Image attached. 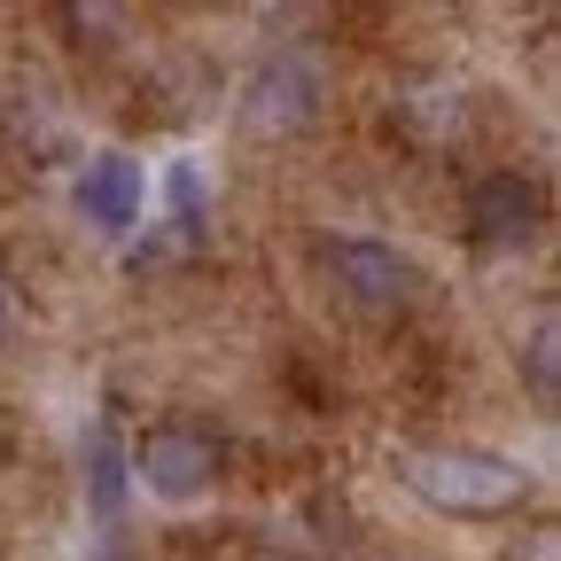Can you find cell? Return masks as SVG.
<instances>
[{"label": "cell", "mask_w": 561, "mask_h": 561, "mask_svg": "<svg viewBox=\"0 0 561 561\" xmlns=\"http://www.w3.org/2000/svg\"><path fill=\"white\" fill-rule=\"evenodd\" d=\"M398 483L460 523H500V515L530 507V476L507 453H476V445H413V453H398Z\"/></svg>", "instance_id": "6da1fadb"}, {"label": "cell", "mask_w": 561, "mask_h": 561, "mask_svg": "<svg viewBox=\"0 0 561 561\" xmlns=\"http://www.w3.org/2000/svg\"><path fill=\"white\" fill-rule=\"evenodd\" d=\"M320 265H328V280H335V297L359 312V320H375V328L405 320V312H413V297H421L413 257H405V250H390V242H367V234L328 242V250H320Z\"/></svg>", "instance_id": "7a4b0ae2"}, {"label": "cell", "mask_w": 561, "mask_h": 561, "mask_svg": "<svg viewBox=\"0 0 561 561\" xmlns=\"http://www.w3.org/2000/svg\"><path fill=\"white\" fill-rule=\"evenodd\" d=\"M125 460L157 500H195V491H210V476H219V437L195 430V421H157Z\"/></svg>", "instance_id": "3957f363"}, {"label": "cell", "mask_w": 561, "mask_h": 561, "mask_svg": "<svg viewBox=\"0 0 561 561\" xmlns=\"http://www.w3.org/2000/svg\"><path fill=\"white\" fill-rule=\"evenodd\" d=\"M546 227V195L523 172H476L468 180V242L476 250H530Z\"/></svg>", "instance_id": "277c9868"}, {"label": "cell", "mask_w": 561, "mask_h": 561, "mask_svg": "<svg viewBox=\"0 0 561 561\" xmlns=\"http://www.w3.org/2000/svg\"><path fill=\"white\" fill-rule=\"evenodd\" d=\"M320 102H328L320 62L312 55H273L242 94V117H250V133H297V125L320 117Z\"/></svg>", "instance_id": "5b68a950"}, {"label": "cell", "mask_w": 561, "mask_h": 561, "mask_svg": "<svg viewBox=\"0 0 561 561\" xmlns=\"http://www.w3.org/2000/svg\"><path fill=\"white\" fill-rule=\"evenodd\" d=\"M79 210L102 227V234H125L133 219H140V164L133 157H94L87 172H79Z\"/></svg>", "instance_id": "8992f818"}, {"label": "cell", "mask_w": 561, "mask_h": 561, "mask_svg": "<svg viewBox=\"0 0 561 561\" xmlns=\"http://www.w3.org/2000/svg\"><path fill=\"white\" fill-rule=\"evenodd\" d=\"M125 491H133V460H125V437H117V421H94L87 430V507L102 523L125 515Z\"/></svg>", "instance_id": "52a82bcc"}, {"label": "cell", "mask_w": 561, "mask_h": 561, "mask_svg": "<svg viewBox=\"0 0 561 561\" xmlns=\"http://www.w3.org/2000/svg\"><path fill=\"white\" fill-rule=\"evenodd\" d=\"M523 382H530V405L553 413L561 405V320L538 312L530 320V343H523Z\"/></svg>", "instance_id": "ba28073f"}, {"label": "cell", "mask_w": 561, "mask_h": 561, "mask_svg": "<svg viewBox=\"0 0 561 561\" xmlns=\"http://www.w3.org/2000/svg\"><path fill=\"white\" fill-rule=\"evenodd\" d=\"M9 328H16V312H9V289H0V343H9Z\"/></svg>", "instance_id": "9c48e42d"}]
</instances>
